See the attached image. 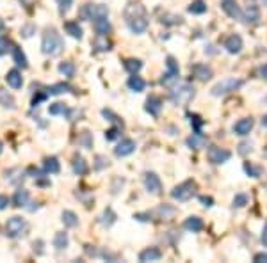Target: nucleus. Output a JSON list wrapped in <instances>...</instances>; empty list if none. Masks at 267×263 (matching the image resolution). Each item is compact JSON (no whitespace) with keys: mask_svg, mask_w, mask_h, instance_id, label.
<instances>
[{"mask_svg":"<svg viewBox=\"0 0 267 263\" xmlns=\"http://www.w3.org/2000/svg\"><path fill=\"white\" fill-rule=\"evenodd\" d=\"M196 96V89L191 84H180V86L173 87L170 93V100L175 105H187L192 102V98Z\"/></svg>","mask_w":267,"mask_h":263,"instance_id":"3","label":"nucleus"},{"mask_svg":"<svg viewBox=\"0 0 267 263\" xmlns=\"http://www.w3.org/2000/svg\"><path fill=\"white\" fill-rule=\"evenodd\" d=\"M205 144H207V141H205V137L201 136V134H192L187 139V146L191 148V150H201Z\"/></svg>","mask_w":267,"mask_h":263,"instance_id":"29","label":"nucleus"},{"mask_svg":"<svg viewBox=\"0 0 267 263\" xmlns=\"http://www.w3.org/2000/svg\"><path fill=\"white\" fill-rule=\"evenodd\" d=\"M253 126H255V121L251 117H242V119H239L237 123L233 124V134L239 137H246L249 136V132L253 130Z\"/></svg>","mask_w":267,"mask_h":263,"instance_id":"12","label":"nucleus"},{"mask_svg":"<svg viewBox=\"0 0 267 263\" xmlns=\"http://www.w3.org/2000/svg\"><path fill=\"white\" fill-rule=\"evenodd\" d=\"M93 27H94V30H96V34H105L107 36L111 30H113V27H111V23H109V20H107V16L93 20Z\"/></svg>","mask_w":267,"mask_h":263,"instance_id":"21","label":"nucleus"},{"mask_svg":"<svg viewBox=\"0 0 267 263\" xmlns=\"http://www.w3.org/2000/svg\"><path fill=\"white\" fill-rule=\"evenodd\" d=\"M123 66L130 75H136V73L141 72V68H143V62H141L139 59H127L123 62Z\"/></svg>","mask_w":267,"mask_h":263,"instance_id":"36","label":"nucleus"},{"mask_svg":"<svg viewBox=\"0 0 267 263\" xmlns=\"http://www.w3.org/2000/svg\"><path fill=\"white\" fill-rule=\"evenodd\" d=\"M207 157H208V162H212L214 166H221V164H225V162L230 160L232 153H230L226 148L210 146L208 148V151H207Z\"/></svg>","mask_w":267,"mask_h":263,"instance_id":"9","label":"nucleus"},{"mask_svg":"<svg viewBox=\"0 0 267 263\" xmlns=\"http://www.w3.org/2000/svg\"><path fill=\"white\" fill-rule=\"evenodd\" d=\"M59 72L63 73L66 79H73L77 73V68H75V64L72 62V60H64V62L59 64Z\"/></svg>","mask_w":267,"mask_h":263,"instance_id":"33","label":"nucleus"},{"mask_svg":"<svg viewBox=\"0 0 267 263\" xmlns=\"http://www.w3.org/2000/svg\"><path fill=\"white\" fill-rule=\"evenodd\" d=\"M64 30H66V34H70L75 39H82V36H84V30H82V27L79 25V22H66L64 23Z\"/></svg>","mask_w":267,"mask_h":263,"instance_id":"24","label":"nucleus"},{"mask_svg":"<svg viewBox=\"0 0 267 263\" xmlns=\"http://www.w3.org/2000/svg\"><path fill=\"white\" fill-rule=\"evenodd\" d=\"M263 157H267V148H265V151H263Z\"/></svg>","mask_w":267,"mask_h":263,"instance_id":"61","label":"nucleus"},{"mask_svg":"<svg viewBox=\"0 0 267 263\" xmlns=\"http://www.w3.org/2000/svg\"><path fill=\"white\" fill-rule=\"evenodd\" d=\"M162 105H164V103H162V98L151 94V96L146 100V105H144V109H146V112L150 114V116L157 117L158 114H161V110H162Z\"/></svg>","mask_w":267,"mask_h":263,"instance_id":"16","label":"nucleus"},{"mask_svg":"<svg viewBox=\"0 0 267 263\" xmlns=\"http://www.w3.org/2000/svg\"><path fill=\"white\" fill-rule=\"evenodd\" d=\"M73 91V87L72 86H68V84H56V86H52L48 89V93L50 94H63V93H72Z\"/></svg>","mask_w":267,"mask_h":263,"instance_id":"42","label":"nucleus"},{"mask_svg":"<svg viewBox=\"0 0 267 263\" xmlns=\"http://www.w3.org/2000/svg\"><path fill=\"white\" fill-rule=\"evenodd\" d=\"M48 94L50 93H38V94H34V98H32V107H38L41 102H45L46 98H48Z\"/></svg>","mask_w":267,"mask_h":263,"instance_id":"50","label":"nucleus"},{"mask_svg":"<svg viewBox=\"0 0 267 263\" xmlns=\"http://www.w3.org/2000/svg\"><path fill=\"white\" fill-rule=\"evenodd\" d=\"M161 22L164 23V25H180V23L184 22V18L178 15H164L161 18Z\"/></svg>","mask_w":267,"mask_h":263,"instance_id":"43","label":"nucleus"},{"mask_svg":"<svg viewBox=\"0 0 267 263\" xmlns=\"http://www.w3.org/2000/svg\"><path fill=\"white\" fill-rule=\"evenodd\" d=\"M258 73H260V77H262L263 80H267V64H263V66H260Z\"/></svg>","mask_w":267,"mask_h":263,"instance_id":"57","label":"nucleus"},{"mask_svg":"<svg viewBox=\"0 0 267 263\" xmlns=\"http://www.w3.org/2000/svg\"><path fill=\"white\" fill-rule=\"evenodd\" d=\"M144 187H146V190L150 192V194L157 195L162 192V181L161 178H158L157 173H151V171H148V173H144Z\"/></svg>","mask_w":267,"mask_h":263,"instance_id":"10","label":"nucleus"},{"mask_svg":"<svg viewBox=\"0 0 267 263\" xmlns=\"http://www.w3.org/2000/svg\"><path fill=\"white\" fill-rule=\"evenodd\" d=\"M221 8H223V11H225L226 15L233 20H241L242 16H244L242 15V11H241V8H239L237 0H223Z\"/></svg>","mask_w":267,"mask_h":263,"instance_id":"13","label":"nucleus"},{"mask_svg":"<svg viewBox=\"0 0 267 263\" xmlns=\"http://www.w3.org/2000/svg\"><path fill=\"white\" fill-rule=\"evenodd\" d=\"M262 124L267 128V116H263V117H262Z\"/></svg>","mask_w":267,"mask_h":263,"instance_id":"59","label":"nucleus"},{"mask_svg":"<svg viewBox=\"0 0 267 263\" xmlns=\"http://www.w3.org/2000/svg\"><path fill=\"white\" fill-rule=\"evenodd\" d=\"M244 171H246V174H248L249 178H260L263 174L262 167L255 166V164H251V162H246V164H244Z\"/></svg>","mask_w":267,"mask_h":263,"instance_id":"37","label":"nucleus"},{"mask_svg":"<svg viewBox=\"0 0 267 263\" xmlns=\"http://www.w3.org/2000/svg\"><path fill=\"white\" fill-rule=\"evenodd\" d=\"M56 2H57V8H59L61 15H66L73 4V0H56Z\"/></svg>","mask_w":267,"mask_h":263,"instance_id":"47","label":"nucleus"},{"mask_svg":"<svg viewBox=\"0 0 267 263\" xmlns=\"http://www.w3.org/2000/svg\"><path fill=\"white\" fill-rule=\"evenodd\" d=\"M120 132H121V126H114V128H111V130H107L105 132V139L107 141H116L118 137H120Z\"/></svg>","mask_w":267,"mask_h":263,"instance_id":"48","label":"nucleus"},{"mask_svg":"<svg viewBox=\"0 0 267 263\" xmlns=\"http://www.w3.org/2000/svg\"><path fill=\"white\" fill-rule=\"evenodd\" d=\"M102 116L105 117L107 121H111V123H116L118 126H121V128L125 126V123H123V121L120 119V117L116 116V114L113 112V110H107V109H103V110H102Z\"/></svg>","mask_w":267,"mask_h":263,"instance_id":"45","label":"nucleus"},{"mask_svg":"<svg viewBox=\"0 0 267 263\" xmlns=\"http://www.w3.org/2000/svg\"><path fill=\"white\" fill-rule=\"evenodd\" d=\"M43 167H45V173L48 174H57L61 171V164L56 157H46L43 162Z\"/></svg>","mask_w":267,"mask_h":263,"instance_id":"26","label":"nucleus"},{"mask_svg":"<svg viewBox=\"0 0 267 263\" xmlns=\"http://www.w3.org/2000/svg\"><path fill=\"white\" fill-rule=\"evenodd\" d=\"M242 86H244V80L235 79V77H228V79H225V80H221V82L216 84V86L210 89V94L212 96H225V94L232 93V91L241 89Z\"/></svg>","mask_w":267,"mask_h":263,"instance_id":"4","label":"nucleus"},{"mask_svg":"<svg viewBox=\"0 0 267 263\" xmlns=\"http://www.w3.org/2000/svg\"><path fill=\"white\" fill-rule=\"evenodd\" d=\"M63 50H64V39L61 38L59 32H57L54 27L46 29L41 39V52L45 53V55L56 57V55H59Z\"/></svg>","mask_w":267,"mask_h":263,"instance_id":"2","label":"nucleus"},{"mask_svg":"<svg viewBox=\"0 0 267 263\" xmlns=\"http://www.w3.org/2000/svg\"><path fill=\"white\" fill-rule=\"evenodd\" d=\"M248 203H249L248 194H235V198H233V207L235 208H242Z\"/></svg>","mask_w":267,"mask_h":263,"instance_id":"46","label":"nucleus"},{"mask_svg":"<svg viewBox=\"0 0 267 263\" xmlns=\"http://www.w3.org/2000/svg\"><path fill=\"white\" fill-rule=\"evenodd\" d=\"M166 66H168V72H166V75L162 77V86H171L173 82H177L178 80V75H180V68H178V62L175 57H168L166 59Z\"/></svg>","mask_w":267,"mask_h":263,"instance_id":"8","label":"nucleus"},{"mask_svg":"<svg viewBox=\"0 0 267 263\" xmlns=\"http://www.w3.org/2000/svg\"><path fill=\"white\" fill-rule=\"evenodd\" d=\"M27 229V222L23 217H18V215H15V217L8 219V222H6V235H8L9 238H18L20 235H23V231Z\"/></svg>","mask_w":267,"mask_h":263,"instance_id":"7","label":"nucleus"},{"mask_svg":"<svg viewBox=\"0 0 267 263\" xmlns=\"http://www.w3.org/2000/svg\"><path fill=\"white\" fill-rule=\"evenodd\" d=\"M70 244V238H68V233H64V231H59V233H56V237H54V247L59 249V251H63V249H66Z\"/></svg>","mask_w":267,"mask_h":263,"instance_id":"35","label":"nucleus"},{"mask_svg":"<svg viewBox=\"0 0 267 263\" xmlns=\"http://www.w3.org/2000/svg\"><path fill=\"white\" fill-rule=\"evenodd\" d=\"M13 59H15L16 66H20L22 70H25L27 66H29V64H27V57H25V53H23V50L16 45H15V48H13Z\"/></svg>","mask_w":267,"mask_h":263,"instance_id":"34","label":"nucleus"},{"mask_svg":"<svg viewBox=\"0 0 267 263\" xmlns=\"http://www.w3.org/2000/svg\"><path fill=\"white\" fill-rule=\"evenodd\" d=\"M196 190H198L196 181L187 180V181H184V183L177 185V187L171 190V198H173L175 201H178V203H185V201H189L192 195L196 194Z\"/></svg>","mask_w":267,"mask_h":263,"instance_id":"5","label":"nucleus"},{"mask_svg":"<svg viewBox=\"0 0 267 263\" xmlns=\"http://www.w3.org/2000/svg\"><path fill=\"white\" fill-rule=\"evenodd\" d=\"M68 107L64 105V103L57 102V103H52V105L48 107V114L50 116H64V114H68Z\"/></svg>","mask_w":267,"mask_h":263,"instance_id":"39","label":"nucleus"},{"mask_svg":"<svg viewBox=\"0 0 267 263\" xmlns=\"http://www.w3.org/2000/svg\"><path fill=\"white\" fill-rule=\"evenodd\" d=\"M0 105H4L6 109H16V102L11 93H8L6 89H0Z\"/></svg>","mask_w":267,"mask_h":263,"instance_id":"32","label":"nucleus"},{"mask_svg":"<svg viewBox=\"0 0 267 263\" xmlns=\"http://www.w3.org/2000/svg\"><path fill=\"white\" fill-rule=\"evenodd\" d=\"M262 2H263V6H267V0H262Z\"/></svg>","mask_w":267,"mask_h":263,"instance_id":"63","label":"nucleus"},{"mask_svg":"<svg viewBox=\"0 0 267 263\" xmlns=\"http://www.w3.org/2000/svg\"><path fill=\"white\" fill-rule=\"evenodd\" d=\"M107 166H109V158L103 157V155H98V157H96V164H94V169L102 171L103 167H107Z\"/></svg>","mask_w":267,"mask_h":263,"instance_id":"49","label":"nucleus"},{"mask_svg":"<svg viewBox=\"0 0 267 263\" xmlns=\"http://www.w3.org/2000/svg\"><path fill=\"white\" fill-rule=\"evenodd\" d=\"M61 221L66 228H77L79 226V217H77L75 212L72 210H64L63 215H61Z\"/></svg>","mask_w":267,"mask_h":263,"instance_id":"25","label":"nucleus"},{"mask_svg":"<svg viewBox=\"0 0 267 263\" xmlns=\"http://www.w3.org/2000/svg\"><path fill=\"white\" fill-rule=\"evenodd\" d=\"M253 261L260 263V261H267V252H258V254L253 256Z\"/></svg>","mask_w":267,"mask_h":263,"instance_id":"54","label":"nucleus"},{"mask_svg":"<svg viewBox=\"0 0 267 263\" xmlns=\"http://www.w3.org/2000/svg\"><path fill=\"white\" fill-rule=\"evenodd\" d=\"M251 151H253L251 143H242L241 146H239V155H242V157H246V155L251 153Z\"/></svg>","mask_w":267,"mask_h":263,"instance_id":"52","label":"nucleus"},{"mask_svg":"<svg viewBox=\"0 0 267 263\" xmlns=\"http://www.w3.org/2000/svg\"><path fill=\"white\" fill-rule=\"evenodd\" d=\"M136 148H137L136 141L123 139L116 148H114V153H116V157H128V155H132L136 151Z\"/></svg>","mask_w":267,"mask_h":263,"instance_id":"15","label":"nucleus"},{"mask_svg":"<svg viewBox=\"0 0 267 263\" xmlns=\"http://www.w3.org/2000/svg\"><path fill=\"white\" fill-rule=\"evenodd\" d=\"M260 240H262V244L267 247V222H265V226H263V229H262V235H260Z\"/></svg>","mask_w":267,"mask_h":263,"instance_id":"56","label":"nucleus"},{"mask_svg":"<svg viewBox=\"0 0 267 263\" xmlns=\"http://www.w3.org/2000/svg\"><path fill=\"white\" fill-rule=\"evenodd\" d=\"M116 214H114V210L113 208H105L103 210V214L100 215V224L103 226V228H111V226L116 222Z\"/></svg>","mask_w":267,"mask_h":263,"instance_id":"28","label":"nucleus"},{"mask_svg":"<svg viewBox=\"0 0 267 263\" xmlns=\"http://www.w3.org/2000/svg\"><path fill=\"white\" fill-rule=\"evenodd\" d=\"M155 214L158 215V219H170L177 214V210H175L173 207H170V205H161V207L155 210Z\"/></svg>","mask_w":267,"mask_h":263,"instance_id":"38","label":"nucleus"},{"mask_svg":"<svg viewBox=\"0 0 267 263\" xmlns=\"http://www.w3.org/2000/svg\"><path fill=\"white\" fill-rule=\"evenodd\" d=\"M8 205H9V198H8V195H0V210L8 208Z\"/></svg>","mask_w":267,"mask_h":263,"instance_id":"55","label":"nucleus"},{"mask_svg":"<svg viewBox=\"0 0 267 263\" xmlns=\"http://www.w3.org/2000/svg\"><path fill=\"white\" fill-rule=\"evenodd\" d=\"M161 258H162V251H161V249H157V247H148L139 254V261H143V263L158 261Z\"/></svg>","mask_w":267,"mask_h":263,"instance_id":"19","label":"nucleus"},{"mask_svg":"<svg viewBox=\"0 0 267 263\" xmlns=\"http://www.w3.org/2000/svg\"><path fill=\"white\" fill-rule=\"evenodd\" d=\"M199 203L203 205L205 208H210L214 205V200H212L210 195H199Z\"/></svg>","mask_w":267,"mask_h":263,"instance_id":"53","label":"nucleus"},{"mask_svg":"<svg viewBox=\"0 0 267 263\" xmlns=\"http://www.w3.org/2000/svg\"><path fill=\"white\" fill-rule=\"evenodd\" d=\"M191 72H192V75L198 80H201V82H207V80H210L212 77H214L212 68L203 62H198V64H194V66H191Z\"/></svg>","mask_w":267,"mask_h":263,"instance_id":"11","label":"nucleus"},{"mask_svg":"<svg viewBox=\"0 0 267 263\" xmlns=\"http://www.w3.org/2000/svg\"><path fill=\"white\" fill-rule=\"evenodd\" d=\"M184 228L187 229V231H191V233H199V231H201V229L205 228V224H203V219L196 217V215H191V217H187V219H185V222H184Z\"/></svg>","mask_w":267,"mask_h":263,"instance_id":"18","label":"nucleus"},{"mask_svg":"<svg viewBox=\"0 0 267 263\" xmlns=\"http://www.w3.org/2000/svg\"><path fill=\"white\" fill-rule=\"evenodd\" d=\"M191 15H205L207 13V2L205 0H192L191 6L187 8Z\"/></svg>","mask_w":267,"mask_h":263,"instance_id":"30","label":"nucleus"},{"mask_svg":"<svg viewBox=\"0 0 267 263\" xmlns=\"http://www.w3.org/2000/svg\"><path fill=\"white\" fill-rule=\"evenodd\" d=\"M22 2H23V4H27V6H30L32 2H34V0H22Z\"/></svg>","mask_w":267,"mask_h":263,"instance_id":"60","label":"nucleus"},{"mask_svg":"<svg viewBox=\"0 0 267 263\" xmlns=\"http://www.w3.org/2000/svg\"><path fill=\"white\" fill-rule=\"evenodd\" d=\"M242 46H244V43H242V38L239 34H232V36H228V38L225 39L226 52L232 53V55H235V53L241 52Z\"/></svg>","mask_w":267,"mask_h":263,"instance_id":"14","label":"nucleus"},{"mask_svg":"<svg viewBox=\"0 0 267 263\" xmlns=\"http://www.w3.org/2000/svg\"><path fill=\"white\" fill-rule=\"evenodd\" d=\"M242 18H244L246 23H258V20H260V8L256 4H249Z\"/></svg>","mask_w":267,"mask_h":263,"instance_id":"23","label":"nucleus"},{"mask_svg":"<svg viewBox=\"0 0 267 263\" xmlns=\"http://www.w3.org/2000/svg\"><path fill=\"white\" fill-rule=\"evenodd\" d=\"M128 87H130L134 93H141V91H144V87H146V82H144L141 77H137V73L136 75H132L130 79H128Z\"/></svg>","mask_w":267,"mask_h":263,"instance_id":"31","label":"nucleus"},{"mask_svg":"<svg viewBox=\"0 0 267 263\" xmlns=\"http://www.w3.org/2000/svg\"><path fill=\"white\" fill-rule=\"evenodd\" d=\"M93 48L96 52H109L113 50V41L105 34H96V38L93 39Z\"/></svg>","mask_w":267,"mask_h":263,"instance_id":"17","label":"nucleus"},{"mask_svg":"<svg viewBox=\"0 0 267 263\" xmlns=\"http://www.w3.org/2000/svg\"><path fill=\"white\" fill-rule=\"evenodd\" d=\"M27 203H29V190L20 187L18 190L15 192V195H13V205H15L16 208H22V207H25Z\"/></svg>","mask_w":267,"mask_h":263,"instance_id":"22","label":"nucleus"},{"mask_svg":"<svg viewBox=\"0 0 267 263\" xmlns=\"http://www.w3.org/2000/svg\"><path fill=\"white\" fill-rule=\"evenodd\" d=\"M13 48H15V45H13V41L9 38H0V57L2 55H8L9 52H13Z\"/></svg>","mask_w":267,"mask_h":263,"instance_id":"40","label":"nucleus"},{"mask_svg":"<svg viewBox=\"0 0 267 263\" xmlns=\"http://www.w3.org/2000/svg\"><path fill=\"white\" fill-rule=\"evenodd\" d=\"M36 30V27L32 25V23H27L25 27H22V30H20V32H22V36L23 38H30V36H32V32H34Z\"/></svg>","mask_w":267,"mask_h":263,"instance_id":"51","label":"nucleus"},{"mask_svg":"<svg viewBox=\"0 0 267 263\" xmlns=\"http://www.w3.org/2000/svg\"><path fill=\"white\" fill-rule=\"evenodd\" d=\"M4 29H6V23H4V20L0 18V34H2V32H4Z\"/></svg>","mask_w":267,"mask_h":263,"instance_id":"58","label":"nucleus"},{"mask_svg":"<svg viewBox=\"0 0 267 263\" xmlns=\"http://www.w3.org/2000/svg\"><path fill=\"white\" fill-rule=\"evenodd\" d=\"M6 82H8L9 86L13 87V89H22V86H23V77H22V73H20L18 70H11V72H8Z\"/></svg>","mask_w":267,"mask_h":263,"instance_id":"20","label":"nucleus"},{"mask_svg":"<svg viewBox=\"0 0 267 263\" xmlns=\"http://www.w3.org/2000/svg\"><path fill=\"white\" fill-rule=\"evenodd\" d=\"M189 121H191L192 128H194V134H201V126L205 124V121L198 116V114H187Z\"/></svg>","mask_w":267,"mask_h":263,"instance_id":"41","label":"nucleus"},{"mask_svg":"<svg viewBox=\"0 0 267 263\" xmlns=\"http://www.w3.org/2000/svg\"><path fill=\"white\" fill-rule=\"evenodd\" d=\"M79 16L82 20H89V22L96 18H103V16L109 18V9L103 4H84L79 11Z\"/></svg>","mask_w":267,"mask_h":263,"instance_id":"6","label":"nucleus"},{"mask_svg":"<svg viewBox=\"0 0 267 263\" xmlns=\"http://www.w3.org/2000/svg\"><path fill=\"white\" fill-rule=\"evenodd\" d=\"M79 144L82 148H86V150H89L91 146H93V136H91L89 132H82V134H80L79 136Z\"/></svg>","mask_w":267,"mask_h":263,"instance_id":"44","label":"nucleus"},{"mask_svg":"<svg viewBox=\"0 0 267 263\" xmlns=\"http://www.w3.org/2000/svg\"><path fill=\"white\" fill-rule=\"evenodd\" d=\"M2 148H4V146H2V143H0V153H2Z\"/></svg>","mask_w":267,"mask_h":263,"instance_id":"62","label":"nucleus"},{"mask_svg":"<svg viewBox=\"0 0 267 263\" xmlns=\"http://www.w3.org/2000/svg\"><path fill=\"white\" fill-rule=\"evenodd\" d=\"M123 18L134 34H143L148 29V11L143 4H128L123 11Z\"/></svg>","mask_w":267,"mask_h":263,"instance_id":"1","label":"nucleus"},{"mask_svg":"<svg viewBox=\"0 0 267 263\" xmlns=\"http://www.w3.org/2000/svg\"><path fill=\"white\" fill-rule=\"evenodd\" d=\"M72 167H73V173L79 174V176H84V174L89 171V167H87V162L84 160L82 157H75V158H73Z\"/></svg>","mask_w":267,"mask_h":263,"instance_id":"27","label":"nucleus"}]
</instances>
